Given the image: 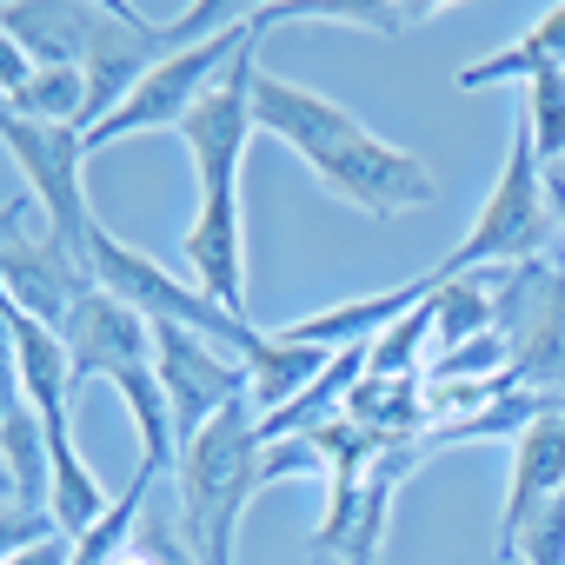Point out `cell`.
Instances as JSON below:
<instances>
[{
  "label": "cell",
  "instance_id": "28",
  "mask_svg": "<svg viewBox=\"0 0 565 565\" xmlns=\"http://www.w3.org/2000/svg\"><path fill=\"white\" fill-rule=\"evenodd\" d=\"M545 193H552V220H558V239H565V173H545Z\"/></svg>",
  "mask_w": 565,
  "mask_h": 565
},
{
  "label": "cell",
  "instance_id": "21",
  "mask_svg": "<svg viewBox=\"0 0 565 565\" xmlns=\"http://www.w3.org/2000/svg\"><path fill=\"white\" fill-rule=\"evenodd\" d=\"M525 127H532V147H539V167H565V67H539L525 81Z\"/></svg>",
  "mask_w": 565,
  "mask_h": 565
},
{
  "label": "cell",
  "instance_id": "16",
  "mask_svg": "<svg viewBox=\"0 0 565 565\" xmlns=\"http://www.w3.org/2000/svg\"><path fill=\"white\" fill-rule=\"evenodd\" d=\"M539 67H565V0H558V8H545L512 47H499V54L459 67V87H466V94H479V87H505V81L525 87Z\"/></svg>",
  "mask_w": 565,
  "mask_h": 565
},
{
  "label": "cell",
  "instance_id": "9",
  "mask_svg": "<svg viewBox=\"0 0 565 565\" xmlns=\"http://www.w3.org/2000/svg\"><path fill=\"white\" fill-rule=\"evenodd\" d=\"M153 373L167 386V406H173V439L186 452V439L220 419L233 399H246V360L226 353L220 340L206 333H186L173 320H153Z\"/></svg>",
  "mask_w": 565,
  "mask_h": 565
},
{
  "label": "cell",
  "instance_id": "2",
  "mask_svg": "<svg viewBox=\"0 0 565 565\" xmlns=\"http://www.w3.org/2000/svg\"><path fill=\"white\" fill-rule=\"evenodd\" d=\"M173 492H180V539L193 552V565H239V519L246 505L266 492L259 479V413L253 399H233L220 419H206L180 466H173Z\"/></svg>",
  "mask_w": 565,
  "mask_h": 565
},
{
  "label": "cell",
  "instance_id": "15",
  "mask_svg": "<svg viewBox=\"0 0 565 565\" xmlns=\"http://www.w3.org/2000/svg\"><path fill=\"white\" fill-rule=\"evenodd\" d=\"M239 360H246V399H253L259 419L287 413V406H294L327 366H333V353H320V347H294V340H279V333H253V340L239 347Z\"/></svg>",
  "mask_w": 565,
  "mask_h": 565
},
{
  "label": "cell",
  "instance_id": "29",
  "mask_svg": "<svg viewBox=\"0 0 565 565\" xmlns=\"http://www.w3.org/2000/svg\"><path fill=\"white\" fill-rule=\"evenodd\" d=\"M0 505H14V472H8V459H0Z\"/></svg>",
  "mask_w": 565,
  "mask_h": 565
},
{
  "label": "cell",
  "instance_id": "1",
  "mask_svg": "<svg viewBox=\"0 0 565 565\" xmlns=\"http://www.w3.org/2000/svg\"><path fill=\"white\" fill-rule=\"evenodd\" d=\"M253 114H259V134H273L279 147H294V153L313 167V180H320L340 206H353V213H366V220H406V213L439 206V173H433L419 153L380 140V134H373L353 107H340L333 94H313V87H300V81H279L273 67H259Z\"/></svg>",
  "mask_w": 565,
  "mask_h": 565
},
{
  "label": "cell",
  "instance_id": "17",
  "mask_svg": "<svg viewBox=\"0 0 565 565\" xmlns=\"http://www.w3.org/2000/svg\"><path fill=\"white\" fill-rule=\"evenodd\" d=\"M433 353H452L479 333H499V300H492V273H459L433 287Z\"/></svg>",
  "mask_w": 565,
  "mask_h": 565
},
{
  "label": "cell",
  "instance_id": "10",
  "mask_svg": "<svg viewBox=\"0 0 565 565\" xmlns=\"http://www.w3.org/2000/svg\"><path fill=\"white\" fill-rule=\"evenodd\" d=\"M61 340H67L74 386H87V380H114V373H127V366H153V320L134 313L127 300H114L107 287H94V294L67 313Z\"/></svg>",
  "mask_w": 565,
  "mask_h": 565
},
{
  "label": "cell",
  "instance_id": "23",
  "mask_svg": "<svg viewBox=\"0 0 565 565\" xmlns=\"http://www.w3.org/2000/svg\"><path fill=\"white\" fill-rule=\"evenodd\" d=\"M259 479H327V459L313 439H259Z\"/></svg>",
  "mask_w": 565,
  "mask_h": 565
},
{
  "label": "cell",
  "instance_id": "19",
  "mask_svg": "<svg viewBox=\"0 0 565 565\" xmlns=\"http://www.w3.org/2000/svg\"><path fill=\"white\" fill-rule=\"evenodd\" d=\"M0 459H8V472H14V505H34V512H47V492H54V459H47V433H41V419L21 406L8 426H0Z\"/></svg>",
  "mask_w": 565,
  "mask_h": 565
},
{
  "label": "cell",
  "instance_id": "24",
  "mask_svg": "<svg viewBox=\"0 0 565 565\" xmlns=\"http://www.w3.org/2000/svg\"><path fill=\"white\" fill-rule=\"evenodd\" d=\"M47 532H61V525H54V512H34V505H0V565L21 558L28 545H41Z\"/></svg>",
  "mask_w": 565,
  "mask_h": 565
},
{
  "label": "cell",
  "instance_id": "22",
  "mask_svg": "<svg viewBox=\"0 0 565 565\" xmlns=\"http://www.w3.org/2000/svg\"><path fill=\"white\" fill-rule=\"evenodd\" d=\"M505 558H519V565H565V492H552V499L525 519V532L512 539Z\"/></svg>",
  "mask_w": 565,
  "mask_h": 565
},
{
  "label": "cell",
  "instance_id": "14",
  "mask_svg": "<svg viewBox=\"0 0 565 565\" xmlns=\"http://www.w3.org/2000/svg\"><path fill=\"white\" fill-rule=\"evenodd\" d=\"M446 14L439 0H266V8H253V28H300V21H327V28H353V34H406L419 21Z\"/></svg>",
  "mask_w": 565,
  "mask_h": 565
},
{
  "label": "cell",
  "instance_id": "5",
  "mask_svg": "<svg viewBox=\"0 0 565 565\" xmlns=\"http://www.w3.org/2000/svg\"><path fill=\"white\" fill-rule=\"evenodd\" d=\"M94 279H100L114 300H127L134 313H147V320H173V327H186V333H206V340H220L226 353H239V347L259 333L253 320H239V313H226L220 300H206L193 279H180V273L160 266L153 253L127 246L114 226H94Z\"/></svg>",
  "mask_w": 565,
  "mask_h": 565
},
{
  "label": "cell",
  "instance_id": "4",
  "mask_svg": "<svg viewBox=\"0 0 565 565\" xmlns=\"http://www.w3.org/2000/svg\"><path fill=\"white\" fill-rule=\"evenodd\" d=\"M100 287L94 266L54 233V220L41 213L34 193L0 200V294H8L21 313H34L41 327H67V313Z\"/></svg>",
  "mask_w": 565,
  "mask_h": 565
},
{
  "label": "cell",
  "instance_id": "6",
  "mask_svg": "<svg viewBox=\"0 0 565 565\" xmlns=\"http://www.w3.org/2000/svg\"><path fill=\"white\" fill-rule=\"evenodd\" d=\"M253 41H259V28H253V8H246V14H239L233 28H220L213 41L167 54V61H160V67H153V74H147V81H140V87H134V94H127L94 134H87V153H100V147H114V140H134V134H167V127L180 134L186 107H193V100H200V94H206V87H213V81L253 47Z\"/></svg>",
  "mask_w": 565,
  "mask_h": 565
},
{
  "label": "cell",
  "instance_id": "20",
  "mask_svg": "<svg viewBox=\"0 0 565 565\" xmlns=\"http://www.w3.org/2000/svg\"><path fill=\"white\" fill-rule=\"evenodd\" d=\"M21 120H41V127H81L87 120V74L81 67H34L28 87L8 100ZM87 134V127H81Z\"/></svg>",
  "mask_w": 565,
  "mask_h": 565
},
{
  "label": "cell",
  "instance_id": "3",
  "mask_svg": "<svg viewBox=\"0 0 565 565\" xmlns=\"http://www.w3.org/2000/svg\"><path fill=\"white\" fill-rule=\"evenodd\" d=\"M552 233H558V220H552V193H545L532 127H525V114H512L505 167H499L486 206L472 213L466 239L433 266V279H459V273H486V266H532V259H545Z\"/></svg>",
  "mask_w": 565,
  "mask_h": 565
},
{
  "label": "cell",
  "instance_id": "27",
  "mask_svg": "<svg viewBox=\"0 0 565 565\" xmlns=\"http://www.w3.org/2000/svg\"><path fill=\"white\" fill-rule=\"evenodd\" d=\"M8 565H74V539H67V532H47L41 545H28V552L8 558Z\"/></svg>",
  "mask_w": 565,
  "mask_h": 565
},
{
  "label": "cell",
  "instance_id": "11",
  "mask_svg": "<svg viewBox=\"0 0 565 565\" xmlns=\"http://www.w3.org/2000/svg\"><path fill=\"white\" fill-rule=\"evenodd\" d=\"M565 492V399L552 393L539 406V419L512 439V472H505V512H499V558L512 552V539L525 532V519Z\"/></svg>",
  "mask_w": 565,
  "mask_h": 565
},
{
  "label": "cell",
  "instance_id": "26",
  "mask_svg": "<svg viewBox=\"0 0 565 565\" xmlns=\"http://www.w3.org/2000/svg\"><path fill=\"white\" fill-rule=\"evenodd\" d=\"M28 74H34V61L14 47V34H8V28H0V100H14V94L28 87Z\"/></svg>",
  "mask_w": 565,
  "mask_h": 565
},
{
  "label": "cell",
  "instance_id": "18",
  "mask_svg": "<svg viewBox=\"0 0 565 565\" xmlns=\"http://www.w3.org/2000/svg\"><path fill=\"white\" fill-rule=\"evenodd\" d=\"M114 393L127 399V413H134V426H140V466L160 472V479H173L180 439H173V406H167L160 373H153V366H127V373H114Z\"/></svg>",
  "mask_w": 565,
  "mask_h": 565
},
{
  "label": "cell",
  "instance_id": "8",
  "mask_svg": "<svg viewBox=\"0 0 565 565\" xmlns=\"http://www.w3.org/2000/svg\"><path fill=\"white\" fill-rule=\"evenodd\" d=\"M253 87H259V41L186 107L180 120V140L193 153V180H200V200L213 193H239V173H246V147L259 140V114H253Z\"/></svg>",
  "mask_w": 565,
  "mask_h": 565
},
{
  "label": "cell",
  "instance_id": "13",
  "mask_svg": "<svg viewBox=\"0 0 565 565\" xmlns=\"http://www.w3.org/2000/svg\"><path fill=\"white\" fill-rule=\"evenodd\" d=\"M100 21V0H0V28L34 67H81Z\"/></svg>",
  "mask_w": 565,
  "mask_h": 565
},
{
  "label": "cell",
  "instance_id": "12",
  "mask_svg": "<svg viewBox=\"0 0 565 565\" xmlns=\"http://www.w3.org/2000/svg\"><path fill=\"white\" fill-rule=\"evenodd\" d=\"M433 287H439V279H433V273H419V279H406V287H393V294H360V300L320 307V313H307V320H294V327H279V340H294V347H320V353L373 347V340H386V333L419 307V300H433Z\"/></svg>",
  "mask_w": 565,
  "mask_h": 565
},
{
  "label": "cell",
  "instance_id": "25",
  "mask_svg": "<svg viewBox=\"0 0 565 565\" xmlns=\"http://www.w3.org/2000/svg\"><path fill=\"white\" fill-rule=\"evenodd\" d=\"M28 406L21 393V347H14V320H8V300H0V426Z\"/></svg>",
  "mask_w": 565,
  "mask_h": 565
},
{
  "label": "cell",
  "instance_id": "7",
  "mask_svg": "<svg viewBox=\"0 0 565 565\" xmlns=\"http://www.w3.org/2000/svg\"><path fill=\"white\" fill-rule=\"evenodd\" d=\"M0 153L14 160V173H28V193L41 200L54 233L94 266V226L100 220H94V200H87V134L21 120L8 100H0Z\"/></svg>",
  "mask_w": 565,
  "mask_h": 565
}]
</instances>
